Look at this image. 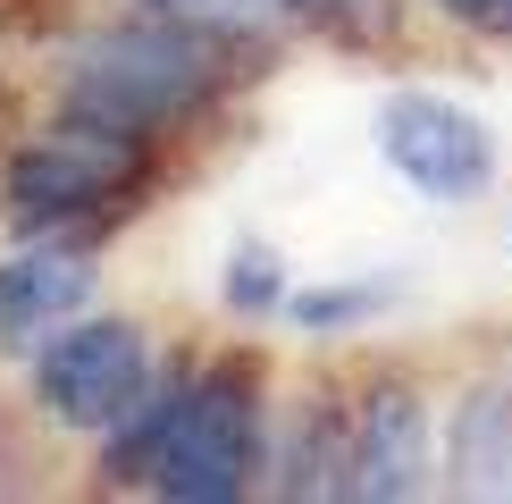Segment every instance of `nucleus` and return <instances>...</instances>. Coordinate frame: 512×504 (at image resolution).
<instances>
[{
	"mask_svg": "<svg viewBox=\"0 0 512 504\" xmlns=\"http://www.w3.org/2000/svg\"><path fill=\"white\" fill-rule=\"evenodd\" d=\"M269 404L252 362H202L177 378H152L135 412L110 429V488H152L168 504H236L269 471Z\"/></svg>",
	"mask_w": 512,
	"mask_h": 504,
	"instance_id": "1",
	"label": "nucleus"
},
{
	"mask_svg": "<svg viewBox=\"0 0 512 504\" xmlns=\"http://www.w3.org/2000/svg\"><path fill=\"white\" fill-rule=\"evenodd\" d=\"M244 76V34L202 26V17H135V26H101L76 42L68 76H59V110L126 126V135H177L194 126L227 84Z\"/></svg>",
	"mask_w": 512,
	"mask_h": 504,
	"instance_id": "2",
	"label": "nucleus"
},
{
	"mask_svg": "<svg viewBox=\"0 0 512 504\" xmlns=\"http://www.w3.org/2000/svg\"><path fill=\"white\" fill-rule=\"evenodd\" d=\"M152 168H160L152 135H126V126L59 110L0 168V219L17 236H84V227L135 210V194L152 185Z\"/></svg>",
	"mask_w": 512,
	"mask_h": 504,
	"instance_id": "3",
	"label": "nucleus"
},
{
	"mask_svg": "<svg viewBox=\"0 0 512 504\" xmlns=\"http://www.w3.org/2000/svg\"><path fill=\"white\" fill-rule=\"evenodd\" d=\"M152 378V336L135 320H68L34 345V412L68 437H110Z\"/></svg>",
	"mask_w": 512,
	"mask_h": 504,
	"instance_id": "4",
	"label": "nucleus"
},
{
	"mask_svg": "<svg viewBox=\"0 0 512 504\" xmlns=\"http://www.w3.org/2000/svg\"><path fill=\"white\" fill-rule=\"evenodd\" d=\"M378 160L429 202H471L496 177V135L437 93H387L378 101Z\"/></svg>",
	"mask_w": 512,
	"mask_h": 504,
	"instance_id": "5",
	"label": "nucleus"
},
{
	"mask_svg": "<svg viewBox=\"0 0 512 504\" xmlns=\"http://www.w3.org/2000/svg\"><path fill=\"white\" fill-rule=\"evenodd\" d=\"M84 303H93V252H84V236H26V252L0 261V353H34Z\"/></svg>",
	"mask_w": 512,
	"mask_h": 504,
	"instance_id": "6",
	"label": "nucleus"
},
{
	"mask_svg": "<svg viewBox=\"0 0 512 504\" xmlns=\"http://www.w3.org/2000/svg\"><path fill=\"white\" fill-rule=\"evenodd\" d=\"M429 488V404L412 378H378L353 412V488L370 504H403Z\"/></svg>",
	"mask_w": 512,
	"mask_h": 504,
	"instance_id": "7",
	"label": "nucleus"
},
{
	"mask_svg": "<svg viewBox=\"0 0 512 504\" xmlns=\"http://www.w3.org/2000/svg\"><path fill=\"white\" fill-rule=\"evenodd\" d=\"M445 488L454 496H512V378H487L445 420Z\"/></svg>",
	"mask_w": 512,
	"mask_h": 504,
	"instance_id": "8",
	"label": "nucleus"
},
{
	"mask_svg": "<svg viewBox=\"0 0 512 504\" xmlns=\"http://www.w3.org/2000/svg\"><path fill=\"white\" fill-rule=\"evenodd\" d=\"M269 488L277 496H345L353 488V420L336 412V404H311L294 412V429H286V446L269 454Z\"/></svg>",
	"mask_w": 512,
	"mask_h": 504,
	"instance_id": "9",
	"label": "nucleus"
},
{
	"mask_svg": "<svg viewBox=\"0 0 512 504\" xmlns=\"http://www.w3.org/2000/svg\"><path fill=\"white\" fill-rule=\"evenodd\" d=\"M387 303H395V278H345V286L286 294V320L303 336H353V328H370Z\"/></svg>",
	"mask_w": 512,
	"mask_h": 504,
	"instance_id": "10",
	"label": "nucleus"
},
{
	"mask_svg": "<svg viewBox=\"0 0 512 504\" xmlns=\"http://www.w3.org/2000/svg\"><path fill=\"white\" fill-rule=\"evenodd\" d=\"M219 286H227V311H236V320H286V294H294L286 286V261H277L269 244H252V236L227 252V278Z\"/></svg>",
	"mask_w": 512,
	"mask_h": 504,
	"instance_id": "11",
	"label": "nucleus"
},
{
	"mask_svg": "<svg viewBox=\"0 0 512 504\" xmlns=\"http://www.w3.org/2000/svg\"><path fill=\"white\" fill-rule=\"evenodd\" d=\"M143 9H168V17H202V26H277V17H311V0H143Z\"/></svg>",
	"mask_w": 512,
	"mask_h": 504,
	"instance_id": "12",
	"label": "nucleus"
},
{
	"mask_svg": "<svg viewBox=\"0 0 512 504\" xmlns=\"http://www.w3.org/2000/svg\"><path fill=\"white\" fill-rule=\"evenodd\" d=\"M454 26H471V34H496V42H512V0H437Z\"/></svg>",
	"mask_w": 512,
	"mask_h": 504,
	"instance_id": "13",
	"label": "nucleus"
}]
</instances>
